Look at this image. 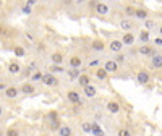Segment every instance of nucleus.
I'll return each mask as SVG.
<instances>
[{"instance_id":"f257e3e1","label":"nucleus","mask_w":162,"mask_h":136,"mask_svg":"<svg viewBox=\"0 0 162 136\" xmlns=\"http://www.w3.org/2000/svg\"><path fill=\"white\" fill-rule=\"evenodd\" d=\"M45 86H57L59 84V80L52 75V73H45V75H42V80H41Z\"/></svg>"},{"instance_id":"f03ea898","label":"nucleus","mask_w":162,"mask_h":136,"mask_svg":"<svg viewBox=\"0 0 162 136\" xmlns=\"http://www.w3.org/2000/svg\"><path fill=\"white\" fill-rule=\"evenodd\" d=\"M104 70H106L107 73H115L117 71V68H118V63L115 60H107L106 63H104Z\"/></svg>"},{"instance_id":"7ed1b4c3","label":"nucleus","mask_w":162,"mask_h":136,"mask_svg":"<svg viewBox=\"0 0 162 136\" xmlns=\"http://www.w3.org/2000/svg\"><path fill=\"white\" fill-rule=\"evenodd\" d=\"M66 97H68V101L73 102V104H80V92L78 91H75V89H70L68 92H66Z\"/></svg>"},{"instance_id":"20e7f679","label":"nucleus","mask_w":162,"mask_h":136,"mask_svg":"<svg viewBox=\"0 0 162 136\" xmlns=\"http://www.w3.org/2000/svg\"><path fill=\"white\" fill-rule=\"evenodd\" d=\"M68 65H70V68H71V70H78V68L81 66V58H80L78 55H73V57H70Z\"/></svg>"},{"instance_id":"39448f33","label":"nucleus","mask_w":162,"mask_h":136,"mask_svg":"<svg viewBox=\"0 0 162 136\" xmlns=\"http://www.w3.org/2000/svg\"><path fill=\"white\" fill-rule=\"evenodd\" d=\"M18 87H15V86H10V87H5V96L8 97V99H15V97L18 96Z\"/></svg>"},{"instance_id":"423d86ee","label":"nucleus","mask_w":162,"mask_h":136,"mask_svg":"<svg viewBox=\"0 0 162 136\" xmlns=\"http://www.w3.org/2000/svg\"><path fill=\"white\" fill-rule=\"evenodd\" d=\"M57 133H59V136H71L73 131L68 125H60V128L57 130Z\"/></svg>"},{"instance_id":"0eeeda50","label":"nucleus","mask_w":162,"mask_h":136,"mask_svg":"<svg viewBox=\"0 0 162 136\" xmlns=\"http://www.w3.org/2000/svg\"><path fill=\"white\" fill-rule=\"evenodd\" d=\"M107 110H109L110 113H118V112H120V104H118L117 101H110V102L107 104Z\"/></svg>"},{"instance_id":"6e6552de","label":"nucleus","mask_w":162,"mask_h":136,"mask_svg":"<svg viewBox=\"0 0 162 136\" xmlns=\"http://www.w3.org/2000/svg\"><path fill=\"white\" fill-rule=\"evenodd\" d=\"M133 26H135V24H133L131 19H122V21H120V28L123 29V31H127V33H130V31H131Z\"/></svg>"},{"instance_id":"1a4fd4ad","label":"nucleus","mask_w":162,"mask_h":136,"mask_svg":"<svg viewBox=\"0 0 162 136\" xmlns=\"http://www.w3.org/2000/svg\"><path fill=\"white\" fill-rule=\"evenodd\" d=\"M122 44L123 45H133L135 44V36H133L131 33H125V36H123V39H122Z\"/></svg>"},{"instance_id":"9d476101","label":"nucleus","mask_w":162,"mask_h":136,"mask_svg":"<svg viewBox=\"0 0 162 136\" xmlns=\"http://www.w3.org/2000/svg\"><path fill=\"white\" fill-rule=\"evenodd\" d=\"M136 80H138V83H141V84H146V83H149V73L148 71H139L138 73V76H136Z\"/></svg>"},{"instance_id":"9b49d317","label":"nucleus","mask_w":162,"mask_h":136,"mask_svg":"<svg viewBox=\"0 0 162 136\" xmlns=\"http://www.w3.org/2000/svg\"><path fill=\"white\" fill-rule=\"evenodd\" d=\"M96 13L97 15H107L109 13V7L106 3H96Z\"/></svg>"},{"instance_id":"f8f14e48","label":"nucleus","mask_w":162,"mask_h":136,"mask_svg":"<svg viewBox=\"0 0 162 136\" xmlns=\"http://www.w3.org/2000/svg\"><path fill=\"white\" fill-rule=\"evenodd\" d=\"M138 54H141V55H154L156 50H152L149 45H141V47L138 49Z\"/></svg>"},{"instance_id":"ddd939ff","label":"nucleus","mask_w":162,"mask_h":136,"mask_svg":"<svg viewBox=\"0 0 162 136\" xmlns=\"http://www.w3.org/2000/svg\"><path fill=\"white\" fill-rule=\"evenodd\" d=\"M152 66L154 68H160L162 66V57L159 52H156L154 55H152Z\"/></svg>"},{"instance_id":"4468645a","label":"nucleus","mask_w":162,"mask_h":136,"mask_svg":"<svg viewBox=\"0 0 162 136\" xmlns=\"http://www.w3.org/2000/svg\"><path fill=\"white\" fill-rule=\"evenodd\" d=\"M21 92H24V94H33V92H36V87H34L31 83H24V84L21 86Z\"/></svg>"},{"instance_id":"2eb2a0df","label":"nucleus","mask_w":162,"mask_h":136,"mask_svg":"<svg viewBox=\"0 0 162 136\" xmlns=\"http://www.w3.org/2000/svg\"><path fill=\"white\" fill-rule=\"evenodd\" d=\"M109 47H110V50H112V52H120V50H122V47H123V44H122V41H112Z\"/></svg>"},{"instance_id":"dca6fc26","label":"nucleus","mask_w":162,"mask_h":136,"mask_svg":"<svg viewBox=\"0 0 162 136\" xmlns=\"http://www.w3.org/2000/svg\"><path fill=\"white\" fill-rule=\"evenodd\" d=\"M8 71H10V73H13V75L20 73V71H21V66H20V63H16V62L10 63V65H8Z\"/></svg>"},{"instance_id":"f3484780","label":"nucleus","mask_w":162,"mask_h":136,"mask_svg":"<svg viewBox=\"0 0 162 136\" xmlns=\"http://www.w3.org/2000/svg\"><path fill=\"white\" fill-rule=\"evenodd\" d=\"M92 50H104V49H106V44H104V41H92Z\"/></svg>"},{"instance_id":"a211bd4d","label":"nucleus","mask_w":162,"mask_h":136,"mask_svg":"<svg viewBox=\"0 0 162 136\" xmlns=\"http://www.w3.org/2000/svg\"><path fill=\"white\" fill-rule=\"evenodd\" d=\"M50 58H52V62H54L55 65H60V63L63 62V55H62L60 52H55V54H52V55H50Z\"/></svg>"},{"instance_id":"6ab92c4d","label":"nucleus","mask_w":162,"mask_h":136,"mask_svg":"<svg viewBox=\"0 0 162 136\" xmlns=\"http://www.w3.org/2000/svg\"><path fill=\"white\" fill-rule=\"evenodd\" d=\"M78 83H80L83 87H86L88 84H91V80H89L88 75H81V76H78Z\"/></svg>"},{"instance_id":"aec40b11","label":"nucleus","mask_w":162,"mask_h":136,"mask_svg":"<svg viewBox=\"0 0 162 136\" xmlns=\"http://www.w3.org/2000/svg\"><path fill=\"white\" fill-rule=\"evenodd\" d=\"M83 89H84V94H86L88 97H94V96H96V87L91 86V84H88L86 87H83Z\"/></svg>"},{"instance_id":"412c9836","label":"nucleus","mask_w":162,"mask_h":136,"mask_svg":"<svg viewBox=\"0 0 162 136\" xmlns=\"http://www.w3.org/2000/svg\"><path fill=\"white\" fill-rule=\"evenodd\" d=\"M135 16L139 18V19H146L148 18V12L143 10V8H138V10H135Z\"/></svg>"},{"instance_id":"4be33fe9","label":"nucleus","mask_w":162,"mask_h":136,"mask_svg":"<svg viewBox=\"0 0 162 136\" xmlns=\"http://www.w3.org/2000/svg\"><path fill=\"white\" fill-rule=\"evenodd\" d=\"M107 75H109V73H107L106 70H104L102 66H101V68H97V70H96V76L99 78V80H106V78H107Z\"/></svg>"},{"instance_id":"5701e85b","label":"nucleus","mask_w":162,"mask_h":136,"mask_svg":"<svg viewBox=\"0 0 162 136\" xmlns=\"http://www.w3.org/2000/svg\"><path fill=\"white\" fill-rule=\"evenodd\" d=\"M139 39H141L143 45H146V42L149 41V33H148V31H141V33H139Z\"/></svg>"},{"instance_id":"b1692460","label":"nucleus","mask_w":162,"mask_h":136,"mask_svg":"<svg viewBox=\"0 0 162 136\" xmlns=\"http://www.w3.org/2000/svg\"><path fill=\"white\" fill-rule=\"evenodd\" d=\"M13 54H15L16 57H23V55H24L26 52H24V49H23L21 45H16V47L13 49Z\"/></svg>"},{"instance_id":"393cba45","label":"nucleus","mask_w":162,"mask_h":136,"mask_svg":"<svg viewBox=\"0 0 162 136\" xmlns=\"http://www.w3.org/2000/svg\"><path fill=\"white\" fill-rule=\"evenodd\" d=\"M81 130H83L84 133H91V130H92V125H91L89 122H84V123L81 125Z\"/></svg>"},{"instance_id":"a878e982","label":"nucleus","mask_w":162,"mask_h":136,"mask_svg":"<svg viewBox=\"0 0 162 136\" xmlns=\"http://www.w3.org/2000/svg\"><path fill=\"white\" fill-rule=\"evenodd\" d=\"M31 80H33V81H41V80H42V73H41V71H36V73L31 76Z\"/></svg>"},{"instance_id":"bb28decb","label":"nucleus","mask_w":162,"mask_h":136,"mask_svg":"<svg viewBox=\"0 0 162 136\" xmlns=\"http://www.w3.org/2000/svg\"><path fill=\"white\" fill-rule=\"evenodd\" d=\"M49 118H50V122H55V120H59V113H57L55 110H52V112L49 113Z\"/></svg>"},{"instance_id":"cd10ccee","label":"nucleus","mask_w":162,"mask_h":136,"mask_svg":"<svg viewBox=\"0 0 162 136\" xmlns=\"http://www.w3.org/2000/svg\"><path fill=\"white\" fill-rule=\"evenodd\" d=\"M118 136H131V133L127 128H122V130H118Z\"/></svg>"},{"instance_id":"c85d7f7f","label":"nucleus","mask_w":162,"mask_h":136,"mask_svg":"<svg viewBox=\"0 0 162 136\" xmlns=\"http://www.w3.org/2000/svg\"><path fill=\"white\" fill-rule=\"evenodd\" d=\"M50 128H52V130H59V128H60V122H59V120L50 122Z\"/></svg>"},{"instance_id":"c756f323","label":"nucleus","mask_w":162,"mask_h":136,"mask_svg":"<svg viewBox=\"0 0 162 136\" xmlns=\"http://www.w3.org/2000/svg\"><path fill=\"white\" fill-rule=\"evenodd\" d=\"M135 10H136V8H133V7H127L125 12H127V15H130V16H135Z\"/></svg>"},{"instance_id":"7c9ffc66","label":"nucleus","mask_w":162,"mask_h":136,"mask_svg":"<svg viewBox=\"0 0 162 136\" xmlns=\"http://www.w3.org/2000/svg\"><path fill=\"white\" fill-rule=\"evenodd\" d=\"M49 70H50V73H52V71H63V68L59 66V65H54V66H49Z\"/></svg>"},{"instance_id":"2f4dec72","label":"nucleus","mask_w":162,"mask_h":136,"mask_svg":"<svg viewBox=\"0 0 162 136\" xmlns=\"http://www.w3.org/2000/svg\"><path fill=\"white\" fill-rule=\"evenodd\" d=\"M68 75H70V78H71V80H78V70H71Z\"/></svg>"},{"instance_id":"473e14b6","label":"nucleus","mask_w":162,"mask_h":136,"mask_svg":"<svg viewBox=\"0 0 162 136\" xmlns=\"http://www.w3.org/2000/svg\"><path fill=\"white\" fill-rule=\"evenodd\" d=\"M154 26H156V21H151V19H148V21H146V28L148 29H152Z\"/></svg>"},{"instance_id":"72a5a7b5","label":"nucleus","mask_w":162,"mask_h":136,"mask_svg":"<svg viewBox=\"0 0 162 136\" xmlns=\"http://www.w3.org/2000/svg\"><path fill=\"white\" fill-rule=\"evenodd\" d=\"M7 136H18V131L12 128V130H8V133H7Z\"/></svg>"},{"instance_id":"f704fd0d","label":"nucleus","mask_w":162,"mask_h":136,"mask_svg":"<svg viewBox=\"0 0 162 136\" xmlns=\"http://www.w3.org/2000/svg\"><path fill=\"white\" fill-rule=\"evenodd\" d=\"M156 44H157V45H160V44H162V39H160V37H157V39H156Z\"/></svg>"},{"instance_id":"c9c22d12","label":"nucleus","mask_w":162,"mask_h":136,"mask_svg":"<svg viewBox=\"0 0 162 136\" xmlns=\"http://www.w3.org/2000/svg\"><path fill=\"white\" fill-rule=\"evenodd\" d=\"M0 89H5V84L3 83H0Z\"/></svg>"},{"instance_id":"e433bc0d","label":"nucleus","mask_w":162,"mask_h":136,"mask_svg":"<svg viewBox=\"0 0 162 136\" xmlns=\"http://www.w3.org/2000/svg\"><path fill=\"white\" fill-rule=\"evenodd\" d=\"M3 33V26H0V34H2Z\"/></svg>"},{"instance_id":"4c0bfd02","label":"nucleus","mask_w":162,"mask_h":136,"mask_svg":"<svg viewBox=\"0 0 162 136\" xmlns=\"http://www.w3.org/2000/svg\"><path fill=\"white\" fill-rule=\"evenodd\" d=\"M2 112H3V110H2V105H0V115H2Z\"/></svg>"},{"instance_id":"58836bf2","label":"nucleus","mask_w":162,"mask_h":136,"mask_svg":"<svg viewBox=\"0 0 162 136\" xmlns=\"http://www.w3.org/2000/svg\"><path fill=\"white\" fill-rule=\"evenodd\" d=\"M2 5H3V3H2V2H0V7H2Z\"/></svg>"},{"instance_id":"ea45409f","label":"nucleus","mask_w":162,"mask_h":136,"mask_svg":"<svg viewBox=\"0 0 162 136\" xmlns=\"http://www.w3.org/2000/svg\"><path fill=\"white\" fill-rule=\"evenodd\" d=\"M41 136H45V134H41Z\"/></svg>"},{"instance_id":"a19ab883","label":"nucleus","mask_w":162,"mask_h":136,"mask_svg":"<svg viewBox=\"0 0 162 136\" xmlns=\"http://www.w3.org/2000/svg\"><path fill=\"white\" fill-rule=\"evenodd\" d=\"M0 83H2V81H0Z\"/></svg>"}]
</instances>
